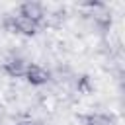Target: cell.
Listing matches in <instances>:
<instances>
[{
    "mask_svg": "<svg viewBox=\"0 0 125 125\" xmlns=\"http://www.w3.org/2000/svg\"><path fill=\"white\" fill-rule=\"evenodd\" d=\"M14 125H31L29 121H18V123H14Z\"/></svg>",
    "mask_w": 125,
    "mask_h": 125,
    "instance_id": "cell-6",
    "label": "cell"
},
{
    "mask_svg": "<svg viewBox=\"0 0 125 125\" xmlns=\"http://www.w3.org/2000/svg\"><path fill=\"white\" fill-rule=\"evenodd\" d=\"M25 64H27V62H23V59L12 57V59H8V61L4 62V68H6V72H8L10 76H23Z\"/></svg>",
    "mask_w": 125,
    "mask_h": 125,
    "instance_id": "cell-5",
    "label": "cell"
},
{
    "mask_svg": "<svg viewBox=\"0 0 125 125\" xmlns=\"http://www.w3.org/2000/svg\"><path fill=\"white\" fill-rule=\"evenodd\" d=\"M10 25H12V29H14L16 33L27 35V37L35 35V33H37V27H39V23L27 20V18H21V16H12V18H10Z\"/></svg>",
    "mask_w": 125,
    "mask_h": 125,
    "instance_id": "cell-2",
    "label": "cell"
},
{
    "mask_svg": "<svg viewBox=\"0 0 125 125\" xmlns=\"http://www.w3.org/2000/svg\"><path fill=\"white\" fill-rule=\"evenodd\" d=\"M84 125H115V117L107 111H90L82 117Z\"/></svg>",
    "mask_w": 125,
    "mask_h": 125,
    "instance_id": "cell-4",
    "label": "cell"
},
{
    "mask_svg": "<svg viewBox=\"0 0 125 125\" xmlns=\"http://www.w3.org/2000/svg\"><path fill=\"white\" fill-rule=\"evenodd\" d=\"M23 78L31 86H45L49 82V78H51V72L45 66L37 64V62H27L25 70H23Z\"/></svg>",
    "mask_w": 125,
    "mask_h": 125,
    "instance_id": "cell-1",
    "label": "cell"
},
{
    "mask_svg": "<svg viewBox=\"0 0 125 125\" xmlns=\"http://www.w3.org/2000/svg\"><path fill=\"white\" fill-rule=\"evenodd\" d=\"M18 16L27 18V20H31V21L39 23V21H41V18L45 16V8H43V4H41V2H31V0H29V2H23V4L20 6Z\"/></svg>",
    "mask_w": 125,
    "mask_h": 125,
    "instance_id": "cell-3",
    "label": "cell"
}]
</instances>
